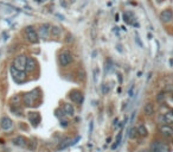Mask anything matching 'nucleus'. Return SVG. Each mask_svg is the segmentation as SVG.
<instances>
[{"instance_id":"5","label":"nucleus","mask_w":173,"mask_h":152,"mask_svg":"<svg viewBox=\"0 0 173 152\" xmlns=\"http://www.w3.org/2000/svg\"><path fill=\"white\" fill-rule=\"evenodd\" d=\"M10 71H11V74H12V78H13L17 83H24V82L26 81V74H25V71H19V70H17L13 65L10 67Z\"/></svg>"},{"instance_id":"17","label":"nucleus","mask_w":173,"mask_h":152,"mask_svg":"<svg viewBox=\"0 0 173 152\" xmlns=\"http://www.w3.org/2000/svg\"><path fill=\"white\" fill-rule=\"evenodd\" d=\"M79 138H77V139H75V140L71 143V140L69 139V138H66V139H64L63 141H61L59 143V145H58V150H64V149H66L68 146H71V145H74L76 141L78 140Z\"/></svg>"},{"instance_id":"29","label":"nucleus","mask_w":173,"mask_h":152,"mask_svg":"<svg viewBox=\"0 0 173 152\" xmlns=\"http://www.w3.org/2000/svg\"><path fill=\"white\" fill-rule=\"evenodd\" d=\"M109 92V86L108 85H103L102 86V94H107Z\"/></svg>"},{"instance_id":"26","label":"nucleus","mask_w":173,"mask_h":152,"mask_svg":"<svg viewBox=\"0 0 173 152\" xmlns=\"http://www.w3.org/2000/svg\"><path fill=\"white\" fill-rule=\"evenodd\" d=\"M36 146H37V143H36V141H34V140L27 141V146H26V147H27L29 150H31V151H33V150L36 149Z\"/></svg>"},{"instance_id":"32","label":"nucleus","mask_w":173,"mask_h":152,"mask_svg":"<svg viewBox=\"0 0 173 152\" xmlns=\"http://www.w3.org/2000/svg\"><path fill=\"white\" fill-rule=\"evenodd\" d=\"M135 41H136V43L139 44L140 46H143V45H142V43H141V42H140V38H139V36H138V34L135 36Z\"/></svg>"},{"instance_id":"8","label":"nucleus","mask_w":173,"mask_h":152,"mask_svg":"<svg viewBox=\"0 0 173 152\" xmlns=\"http://www.w3.org/2000/svg\"><path fill=\"white\" fill-rule=\"evenodd\" d=\"M159 133L161 134L164 138H173V127L171 125H160L159 126Z\"/></svg>"},{"instance_id":"10","label":"nucleus","mask_w":173,"mask_h":152,"mask_svg":"<svg viewBox=\"0 0 173 152\" xmlns=\"http://www.w3.org/2000/svg\"><path fill=\"white\" fill-rule=\"evenodd\" d=\"M0 127H1L2 131L7 132V131L13 128V121L10 118H7V117H4V118L0 119Z\"/></svg>"},{"instance_id":"27","label":"nucleus","mask_w":173,"mask_h":152,"mask_svg":"<svg viewBox=\"0 0 173 152\" xmlns=\"http://www.w3.org/2000/svg\"><path fill=\"white\" fill-rule=\"evenodd\" d=\"M56 115H57V118H59V120L63 119V118L65 117L63 109H57V110H56Z\"/></svg>"},{"instance_id":"21","label":"nucleus","mask_w":173,"mask_h":152,"mask_svg":"<svg viewBox=\"0 0 173 152\" xmlns=\"http://www.w3.org/2000/svg\"><path fill=\"white\" fill-rule=\"evenodd\" d=\"M50 36H51L52 38H55V39H57V38L61 36V27H58V26H51Z\"/></svg>"},{"instance_id":"20","label":"nucleus","mask_w":173,"mask_h":152,"mask_svg":"<svg viewBox=\"0 0 173 152\" xmlns=\"http://www.w3.org/2000/svg\"><path fill=\"white\" fill-rule=\"evenodd\" d=\"M136 130H138V134H139V137H147L148 136V131L146 128V126L143 125V124H140L138 127H136Z\"/></svg>"},{"instance_id":"22","label":"nucleus","mask_w":173,"mask_h":152,"mask_svg":"<svg viewBox=\"0 0 173 152\" xmlns=\"http://www.w3.org/2000/svg\"><path fill=\"white\" fill-rule=\"evenodd\" d=\"M133 19H134V14L133 12L127 11L123 13V20L127 23V24H133Z\"/></svg>"},{"instance_id":"12","label":"nucleus","mask_w":173,"mask_h":152,"mask_svg":"<svg viewBox=\"0 0 173 152\" xmlns=\"http://www.w3.org/2000/svg\"><path fill=\"white\" fill-rule=\"evenodd\" d=\"M38 69V63L33 57H27V62H26V68L25 71L27 73H33Z\"/></svg>"},{"instance_id":"34","label":"nucleus","mask_w":173,"mask_h":152,"mask_svg":"<svg viewBox=\"0 0 173 152\" xmlns=\"http://www.w3.org/2000/svg\"><path fill=\"white\" fill-rule=\"evenodd\" d=\"M116 125H118V119L114 120V126H116Z\"/></svg>"},{"instance_id":"1","label":"nucleus","mask_w":173,"mask_h":152,"mask_svg":"<svg viewBox=\"0 0 173 152\" xmlns=\"http://www.w3.org/2000/svg\"><path fill=\"white\" fill-rule=\"evenodd\" d=\"M24 36L26 38L27 42L32 44H37L39 42V36H38V32L36 31V29L33 26H26L24 29Z\"/></svg>"},{"instance_id":"28","label":"nucleus","mask_w":173,"mask_h":152,"mask_svg":"<svg viewBox=\"0 0 173 152\" xmlns=\"http://www.w3.org/2000/svg\"><path fill=\"white\" fill-rule=\"evenodd\" d=\"M104 67H106V69H104V70H106V73H108L109 70H110V69L113 68V63H111V60H108V61L106 62Z\"/></svg>"},{"instance_id":"31","label":"nucleus","mask_w":173,"mask_h":152,"mask_svg":"<svg viewBox=\"0 0 173 152\" xmlns=\"http://www.w3.org/2000/svg\"><path fill=\"white\" fill-rule=\"evenodd\" d=\"M164 92H165V93H166V92H171V93H172V92H173V86H167V87L165 88V90H164Z\"/></svg>"},{"instance_id":"13","label":"nucleus","mask_w":173,"mask_h":152,"mask_svg":"<svg viewBox=\"0 0 173 152\" xmlns=\"http://www.w3.org/2000/svg\"><path fill=\"white\" fill-rule=\"evenodd\" d=\"M27 119L32 124L33 127H37L41 121V114L37 112H30V113H27Z\"/></svg>"},{"instance_id":"19","label":"nucleus","mask_w":173,"mask_h":152,"mask_svg":"<svg viewBox=\"0 0 173 152\" xmlns=\"http://www.w3.org/2000/svg\"><path fill=\"white\" fill-rule=\"evenodd\" d=\"M143 112H145V114H146L147 117H152V115L154 114V105L151 103V102L146 103L145 107H143Z\"/></svg>"},{"instance_id":"15","label":"nucleus","mask_w":173,"mask_h":152,"mask_svg":"<svg viewBox=\"0 0 173 152\" xmlns=\"http://www.w3.org/2000/svg\"><path fill=\"white\" fill-rule=\"evenodd\" d=\"M62 109L64 112L65 117H74L75 115V109L72 107V105H70V103H64Z\"/></svg>"},{"instance_id":"2","label":"nucleus","mask_w":173,"mask_h":152,"mask_svg":"<svg viewBox=\"0 0 173 152\" xmlns=\"http://www.w3.org/2000/svg\"><path fill=\"white\" fill-rule=\"evenodd\" d=\"M151 152H171V147L165 141L154 140L151 144Z\"/></svg>"},{"instance_id":"9","label":"nucleus","mask_w":173,"mask_h":152,"mask_svg":"<svg viewBox=\"0 0 173 152\" xmlns=\"http://www.w3.org/2000/svg\"><path fill=\"white\" fill-rule=\"evenodd\" d=\"M23 105L25 106V107H32L33 105H34V102L37 101V99L36 96L33 95L32 92H30V93H25L24 95H23Z\"/></svg>"},{"instance_id":"11","label":"nucleus","mask_w":173,"mask_h":152,"mask_svg":"<svg viewBox=\"0 0 173 152\" xmlns=\"http://www.w3.org/2000/svg\"><path fill=\"white\" fill-rule=\"evenodd\" d=\"M173 19V12L172 10H170V9H166V10H164V11L160 13V20L162 23H165V24H168V23H171Z\"/></svg>"},{"instance_id":"16","label":"nucleus","mask_w":173,"mask_h":152,"mask_svg":"<svg viewBox=\"0 0 173 152\" xmlns=\"http://www.w3.org/2000/svg\"><path fill=\"white\" fill-rule=\"evenodd\" d=\"M23 101V99L20 98V95H13L10 99V108L12 107H20V102Z\"/></svg>"},{"instance_id":"33","label":"nucleus","mask_w":173,"mask_h":152,"mask_svg":"<svg viewBox=\"0 0 173 152\" xmlns=\"http://www.w3.org/2000/svg\"><path fill=\"white\" fill-rule=\"evenodd\" d=\"M118 78H119L120 83H122V75H121V74H118Z\"/></svg>"},{"instance_id":"23","label":"nucleus","mask_w":173,"mask_h":152,"mask_svg":"<svg viewBox=\"0 0 173 152\" xmlns=\"http://www.w3.org/2000/svg\"><path fill=\"white\" fill-rule=\"evenodd\" d=\"M121 139H122V131H120L119 133H118L116 140H115V143L111 145V150H116V149L119 147V145L121 144Z\"/></svg>"},{"instance_id":"3","label":"nucleus","mask_w":173,"mask_h":152,"mask_svg":"<svg viewBox=\"0 0 173 152\" xmlns=\"http://www.w3.org/2000/svg\"><path fill=\"white\" fill-rule=\"evenodd\" d=\"M26 62H27V57H26L25 55H18L17 57H14L12 65H13L17 70H19V71H25Z\"/></svg>"},{"instance_id":"36","label":"nucleus","mask_w":173,"mask_h":152,"mask_svg":"<svg viewBox=\"0 0 173 152\" xmlns=\"http://www.w3.org/2000/svg\"><path fill=\"white\" fill-rule=\"evenodd\" d=\"M172 112H173V109H172Z\"/></svg>"},{"instance_id":"35","label":"nucleus","mask_w":173,"mask_h":152,"mask_svg":"<svg viewBox=\"0 0 173 152\" xmlns=\"http://www.w3.org/2000/svg\"><path fill=\"white\" fill-rule=\"evenodd\" d=\"M141 152H151L150 150H143V151H141Z\"/></svg>"},{"instance_id":"7","label":"nucleus","mask_w":173,"mask_h":152,"mask_svg":"<svg viewBox=\"0 0 173 152\" xmlns=\"http://www.w3.org/2000/svg\"><path fill=\"white\" fill-rule=\"evenodd\" d=\"M50 31H51V25L50 24L44 23L42 25H39V29H38V36H39V38L48 39L49 36H50Z\"/></svg>"},{"instance_id":"4","label":"nucleus","mask_w":173,"mask_h":152,"mask_svg":"<svg viewBox=\"0 0 173 152\" xmlns=\"http://www.w3.org/2000/svg\"><path fill=\"white\" fill-rule=\"evenodd\" d=\"M58 62L61 67H68L69 64H71L72 62V55L69 50H63L61 54L58 55Z\"/></svg>"},{"instance_id":"37","label":"nucleus","mask_w":173,"mask_h":152,"mask_svg":"<svg viewBox=\"0 0 173 152\" xmlns=\"http://www.w3.org/2000/svg\"><path fill=\"white\" fill-rule=\"evenodd\" d=\"M140 152H141V151H140Z\"/></svg>"},{"instance_id":"18","label":"nucleus","mask_w":173,"mask_h":152,"mask_svg":"<svg viewBox=\"0 0 173 152\" xmlns=\"http://www.w3.org/2000/svg\"><path fill=\"white\" fill-rule=\"evenodd\" d=\"M162 121H164L165 124H167V125L173 124V112L172 110H168V112H166V113L164 114Z\"/></svg>"},{"instance_id":"25","label":"nucleus","mask_w":173,"mask_h":152,"mask_svg":"<svg viewBox=\"0 0 173 152\" xmlns=\"http://www.w3.org/2000/svg\"><path fill=\"white\" fill-rule=\"evenodd\" d=\"M165 99H166V93H165V92H160V93L158 94V96H157L158 102H164Z\"/></svg>"},{"instance_id":"6","label":"nucleus","mask_w":173,"mask_h":152,"mask_svg":"<svg viewBox=\"0 0 173 152\" xmlns=\"http://www.w3.org/2000/svg\"><path fill=\"white\" fill-rule=\"evenodd\" d=\"M69 98L70 100L74 102V103H77V105H82L83 103V100H84V95L82 94V92L77 90V89H74L69 93Z\"/></svg>"},{"instance_id":"24","label":"nucleus","mask_w":173,"mask_h":152,"mask_svg":"<svg viewBox=\"0 0 173 152\" xmlns=\"http://www.w3.org/2000/svg\"><path fill=\"white\" fill-rule=\"evenodd\" d=\"M138 137H139V134H138L136 127H132L129 130V138L130 139H136Z\"/></svg>"},{"instance_id":"30","label":"nucleus","mask_w":173,"mask_h":152,"mask_svg":"<svg viewBox=\"0 0 173 152\" xmlns=\"http://www.w3.org/2000/svg\"><path fill=\"white\" fill-rule=\"evenodd\" d=\"M68 125H69V121H68V120H65L64 118L61 119V126H62V127H68Z\"/></svg>"},{"instance_id":"14","label":"nucleus","mask_w":173,"mask_h":152,"mask_svg":"<svg viewBox=\"0 0 173 152\" xmlns=\"http://www.w3.org/2000/svg\"><path fill=\"white\" fill-rule=\"evenodd\" d=\"M27 141L29 140L25 137H23V136H18V137H16V138L12 139V143L16 146H19V147H26L27 146Z\"/></svg>"}]
</instances>
